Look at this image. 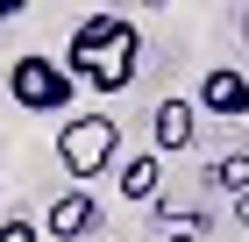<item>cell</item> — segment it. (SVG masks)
Wrapping results in <instances>:
<instances>
[{
	"mask_svg": "<svg viewBox=\"0 0 249 242\" xmlns=\"http://www.w3.org/2000/svg\"><path fill=\"white\" fill-rule=\"evenodd\" d=\"M199 114H249V78L235 64H213L199 78Z\"/></svg>",
	"mask_w": 249,
	"mask_h": 242,
	"instance_id": "obj_5",
	"label": "cell"
},
{
	"mask_svg": "<svg viewBox=\"0 0 249 242\" xmlns=\"http://www.w3.org/2000/svg\"><path fill=\"white\" fill-rule=\"evenodd\" d=\"M7 93L29 114H64L71 93H78V78L64 72V57H15V64H7Z\"/></svg>",
	"mask_w": 249,
	"mask_h": 242,
	"instance_id": "obj_3",
	"label": "cell"
},
{
	"mask_svg": "<svg viewBox=\"0 0 249 242\" xmlns=\"http://www.w3.org/2000/svg\"><path fill=\"white\" fill-rule=\"evenodd\" d=\"M114 149H121V121L114 114H71L57 129V164L71 171V186L86 192L100 171H114Z\"/></svg>",
	"mask_w": 249,
	"mask_h": 242,
	"instance_id": "obj_2",
	"label": "cell"
},
{
	"mask_svg": "<svg viewBox=\"0 0 249 242\" xmlns=\"http://www.w3.org/2000/svg\"><path fill=\"white\" fill-rule=\"evenodd\" d=\"M15 7H21V0H0V21H7V15H15Z\"/></svg>",
	"mask_w": 249,
	"mask_h": 242,
	"instance_id": "obj_12",
	"label": "cell"
},
{
	"mask_svg": "<svg viewBox=\"0 0 249 242\" xmlns=\"http://www.w3.org/2000/svg\"><path fill=\"white\" fill-rule=\"evenodd\" d=\"M114 178H121V200H157V157H128Z\"/></svg>",
	"mask_w": 249,
	"mask_h": 242,
	"instance_id": "obj_7",
	"label": "cell"
},
{
	"mask_svg": "<svg viewBox=\"0 0 249 242\" xmlns=\"http://www.w3.org/2000/svg\"><path fill=\"white\" fill-rule=\"evenodd\" d=\"M235 221H242V228H249V186H242V192H235Z\"/></svg>",
	"mask_w": 249,
	"mask_h": 242,
	"instance_id": "obj_10",
	"label": "cell"
},
{
	"mask_svg": "<svg viewBox=\"0 0 249 242\" xmlns=\"http://www.w3.org/2000/svg\"><path fill=\"white\" fill-rule=\"evenodd\" d=\"M150 129H157V149H185L199 121H192V107H185V100H164V107H157V121H150Z\"/></svg>",
	"mask_w": 249,
	"mask_h": 242,
	"instance_id": "obj_6",
	"label": "cell"
},
{
	"mask_svg": "<svg viewBox=\"0 0 249 242\" xmlns=\"http://www.w3.org/2000/svg\"><path fill=\"white\" fill-rule=\"evenodd\" d=\"M213 186H221V192L235 200V192L249 186V157H221V164H213Z\"/></svg>",
	"mask_w": 249,
	"mask_h": 242,
	"instance_id": "obj_8",
	"label": "cell"
},
{
	"mask_svg": "<svg viewBox=\"0 0 249 242\" xmlns=\"http://www.w3.org/2000/svg\"><path fill=\"white\" fill-rule=\"evenodd\" d=\"M164 242H199V235H192V228H178V235H164Z\"/></svg>",
	"mask_w": 249,
	"mask_h": 242,
	"instance_id": "obj_11",
	"label": "cell"
},
{
	"mask_svg": "<svg viewBox=\"0 0 249 242\" xmlns=\"http://www.w3.org/2000/svg\"><path fill=\"white\" fill-rule=\"evenodd\" d=\"M43 228H50V235H57V242H86V235H93V228H100V200H93V192H64V200L57 206H50V214H43Z\"/></svg>",
	"mask_w": 249,
	"mask_h": 242,
	"instance_id": "obj_4",
	"label": "cell"
},
{
	"mask_svg": "<svg viewBox=\"0 0 249 242\" xmlns=\"http://www.w3.org/2000/svg\"><path fill=\"white\" fill-rule=\"evenodd\" d=\"M135 64H142V29H135L128 15H86L71 29V64H64V72H71L78 86L121 93L135 78Z\"/></svg>",
	"mask_w": 249,
	"mask_h": 242,
	"instance_id": "obj_1",
	"label": "cell"
},
{
	"mask_svg": "<svg viewBox=\"0 0 249 242\" xmlns=\"http://www.w3.org/2000/svg\"><path fill=\"white\" fill-rule=\"evenodd\" d=\"M36 235H43L36 221H0V242H36Z\"/></svg>",
	"mask_w": 249,
	"mask_h": 242,
	"instance_id": "obj_9",
	"label": "cell"
}]
</instances>
